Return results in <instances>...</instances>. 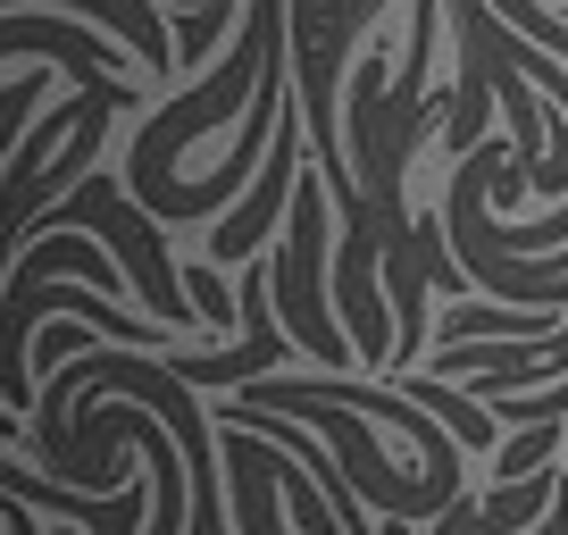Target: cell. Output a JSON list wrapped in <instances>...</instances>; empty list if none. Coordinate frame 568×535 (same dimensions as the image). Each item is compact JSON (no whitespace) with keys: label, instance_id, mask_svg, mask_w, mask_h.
Here are the masks:
<instances>
[{"label":"cell","instance_id":"1","mask_svg":"<svg viewBox=\"0 0 568 535\" xmlns=\"http://www.w3.org/2000/svg\"><path fill=\"white\" fill-rule=\"evenodd\" d=\"M326 176L293 184V218H284V251L267 260V285H276V319L293 335V352L310 360L318 376H343L359 360V343L343 335L335 302H326Z\"/></svg>","mask_w":568,"mask_h":535},{"label":"cell","instance_id":"2","mask_svg":"<svg viewBox=\"0 0 568 535\" xmlns=\"http://www.w3.org/2000/svg\"><path fill=\"white\" fill-rule=\"evenodd\" d=\"M293 134H310V125H293V118H276V143H267V160H260V193H243L226 218H217V234H210V260L217 268H234V260H251V251L276 234V218H293V184H302V160H293Z\"/></svg>","mask_w":568,"mask_h":535},{"label":"cell","instance_id":"3","mask_svg":"<svg viewBox=\"0 0 568 535\" xmlns=\"http://www.w3.org/2000/svg\"><path fill=\"white\" fill-rule=\"evenodd\" d=\"M226 485L243 535H284V444H267L260 427H226Z\"/></svg>","mask_w":568,"mask_h":535},{"label":"cell","instance_id":"4","mask_svg":"<svg viewBox=\"0 0 568 535\" xmlns=\"http://www.w3.org/2000/svg\"><path fill=\"white\" fill-rule=\"evenodd\" d=\"M51 276H84V285L109 293V302H125V285H134V276H125V268H109V251L92 243V234H75V226L34 234V243H26V260L9 268V302H18V293H34V285H51Z\"/></svg>","mask_w":568,"mask_h":535},{"label":"cell","instance_id":"5","mask_svg":"<svg viewBox=\"0 0 568 535\" xmlns=\"http://www.w3.org/2000/svg\"><path fill=\"white\" fill-rule=\"evenodd\" d=\"M402 393H409V402H426V411L444 418V427L460 435L468 452H501V444H494V427H501V418L485 411L477 393H452V376H435V369H409V376H402Z\"/></svg>","mask_w":568,"mask_h":535},{"label":"cell","instance_id":"6","mask_svg":"<svg viewBox=\"0 0 568 535\" xmlns=\"http://www.w3.org/2000/svg\"><path fill=\"white\" fill-rule=\"evenodd\" d=\"M560 444H568V418H544V427H527L518 444H501V452H494V477H501V485H527Z\"/></svg>","mask_w":568,"mask_h":535},{"label":"cell","instance_id":"7","mask_svg":"<svg viewBox=\"0 0 568 535\" xmlns=\"http://www.w3.org/2000/svg\"><path fill=\"white\" fill-rule=\"evenodd\" d=\"M84 343H92V326H84V319H59L51 335L34 343V360H42V369H59V352H84Z\"/></svg>","mask_w":568,"mask_h":535}]
</instances>
